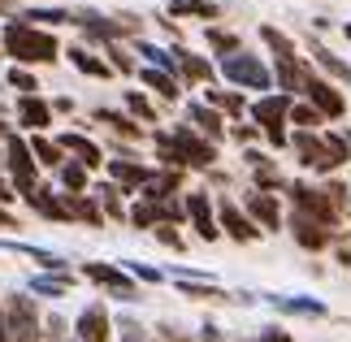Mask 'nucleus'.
Returning a JSON list of instances; mask_svg holds the SVG:
<instances>
[{
  "mask_svg": "<svg viewBox=\"0 0 351 342\" xmlns=\"http://www.w3.org/2000/svg\"><path fill=\"white\" fill-rule=\"evenodd\" d=\"M295 152H300V160L308 169L330 173V169H339L347 160V143H343V134H326V139H317L313 130H295Z\"/></svg>",
  "mask_w": 351,
  "mask_h": 342,
  "instance_id": "obj_2",
  "label": "nucleus"
},
{
  "mask_svg": "<svg viewBox=\"0 0 351 342\" xmlns=\"http://www.w3.org/2000/svg\"><path fill=\"white\" fill-rule=\"evenodd\" d=\"M26 147H31V156L39 160V165H48V169H61V147L52 143V139H44V134H35V139L26 143Z\"/></svg>",
  "mask_w": 351,
  "mask_h": 342,
  "instance_id": "obj_27",
  "label": "nucleus"
},
{
  "mask_svg": "<svg viewBox=\"0 0 351 342\" xmlns=\"http://www.w3.org/2000/svg\"><path fill=\"white\" fill-rule=\"evenodd\" d=\"M57 147H61V152H74V160H78L83 169H100V165H104V152L87 139V134H74V130H70V134H61V139H57Z\"/></svg>",
  "mask_w": 351,
  "mask_h": 342,
  "instance_id": "obj_12",
  "label": "nucleus"
},
{
  "mask_svg": "<svg viewBox=\"0 0 351 342\" xmlns=\"http://www.w3.org/2000/svg\"><path fill=\"white\" fill-rule=\"evenodd\" d=\"M26 204L39 212V217H48V221H70V212H65V204L52 195L48 186H35V191H26Z\"/></svg>",
  "mask_w": 351,
  "mask_h": 342,
  "instance_id": "obj_19",
  "label": "nucleus"
},
{
  "mask_svg": "<svg viewBox=\"0 0 351 342\" xmlns=\"http://www.w3.org/2000/svg\"><path fill=\"white\" fill-rule=\"evenodd\" d=\"M169 13L173 18H186V13H195V18H217V5H208V0H169Z\"/></svg>",
  "mask_w": 351,
  "mask_h": 342,
  "instance_id": "obj_30",
  "label": "nucleus"
},
{
  "mask_svg": "<svg viewBox=\"0 0 351 342\" xmlns=\"http://www.w3.org/2000/svg\"><path fill=\"white\" fill-rule=\"evenodd\" d=\"M78 342H109V312H104V304L83 308V317H78Z\"/></svg>",
  "mask_w": 351,
  "mask_h": 342,
  "instance_id": "obj_14",
  "label": "nucleus"
},
{
  "mask_svg": "<svg viewBox=\"0 0 351 342\" xmlns=\"http://www.w3.org/2000/svg\"><path fill=\"white\" fill-rule=\"evenodd\" d=\"M18 117H22L26 130H44L52 121V104H44L39 95H22V100H18Z\"/></svg>",
  "mask_w": 351,
  "mask_h": 342,
  "instance_id": "obj_21",
  "label": "nucleus"
},
{
  "mask_svg": "<svg viewBox=\"0 0 351 342\" xmlns=\"http://www.w3.org/2000/svg\"><path fill=\"white\" fill-rule=\"evenodd\" d=\"M83 273H87L91 282L109 286V291H113L117 299H126V304H130V299H139V291H134V282H130L121 269H113V265H100V260H91V265H83Z\"/></svg>",
  "mask_w": 351,
  "mask_h": 342,
  "instance_id": "obj_9",
  "label": "nucleus"
},
{
  "mask_svg": "<svg viewBox=\"0 0 351 342\" xmlns=\"http://www.w3.org/2000/svg\"><path fill=\"white\" fill-rule=\"evenodd\" d=\"M221 74L230 78L234 87H256L265 91L269 83H274V74L265 70L261 57H252V52H234V57H221Z\"/></svg>",
  "mask_w": 351,
  "mask_h": 342,
  "instance_id": "obj_4",
  "label": "nucleus"
},
{
  "mask_svg": "<svg viewBox=\"0 0 351 342\" xmlns=\"http://www.w3.org/2000/svg\"><path fill=\"white\" fill-rule=\"evenodd\" d=\"M0 342H9V330H5V312H0Z\"/></svg>",
  "mask_w": 351,
  "mask_h": 342,
  "instance_id": "obj_54",
  "label": "nucleus"
},
{
  "mask_svg": "<svg viewBox=\"0 0 351 342\" xmlns=\"http://www.w3.org/2000/svg\"><path fill=\"white\" fill-rule=\"evenodd\" d=\"M278 83L287 87V91H304V87H308L304 65H300V61H278Z\"/></svg>",
  "mask_w": 351,
  "mask_h": 342,
  "instance_id": "obj_29",
  "label": "nucleus"
},
{
  "mask_svg": "<svg viewBox=\"0 0 351 342\" xmlns=\"http://www.w3.org/2000/svg\"><path fill=\"white\" fill-rule=\"evenodd\" d=\"M0 9H5V0H0Z\"/></svg>",
  "mask_w": 351,
  "mask_h": 342,
  "instance_id": "obj_58",
  "label": "nucleus"
},
{
  "mask_svg": "<svg viewBox=\"0 0 351 342\" xmlns=\"http://www.w3.org/2000/svg\"><path fill=\"white\" fill-rule=\"evenodd\" d=\"M182 186V173L178 169H160V173H152L143 182V199L147 204H169V195Z\"/></svg>",
  "mask_w": 351,
  "mask_h": 342,
  "instance_id": "obj_17",
  "label": "nucleus"
},
{
  "mask_svg": "<svg viewBox=\"0 0 351 342\" xmlns=\"http://www.w3.org/2000/svg\"><path fill=\"white\" fill-rule=\"evenodd\" d=\"M186 117H191V130H204V134H208V143L226 134L221 113H217V108H208V104H191V108H186Z\"/></svg>",
  "mask_w": 351,
  "mask_h": 342,
  "instance_id": "obj_20",
  "label": "nucleus"
},
{
  "mask_svg": "<svg viewBox=\"0 0 351 342\" xmlns=\"http://www.w3.org/2000/svg\"><path fill=\"white\" fill-rule=\"evenodd\" d=\"M169 139H173V147L182 152L186 165H195V169H213V160H217V147H213L208 139H199L191 126H173Z\"/></svg>",
  "mask_w": 351,
  "mask_h": 342,
  "instance_id": "obj_7",
  "label": "nucleus"
},
{
  "mask_svg": "<svg viewBox=\"0 0 351 342\" xmlns=\"http://www.w3.org/2000/svg\"><path fill=\"white\" fill-rule=\"evenodd\" d=\"M291 121H295L300 130H317V126H321L326 117H321L313 104H291Z\"/></svg>",
  "mask_w": 351,
  "mask_h": 342,
  "instance_id": "obj_37",
  "label": "nucleus"
},
{
  "mask_svg": "<svg viewBox=\"0 0 351 342\" xmlns=\"http://www.w3.org/2000/svg\"><path fill=\"white\" fill-rule=\"evenodd\" d=\"M252 117L261 121L265 134L282 147V143H287V130H282V121L291 117V95H265V100H256V104H252Z\"/></svg>",
  "mask_w": 351,
  "mask_h": 342,
  "instance_id": "obj_6",
  "label": "nucleus"
},
{
  "mask_svg": "<svg viewBox=\"0 0 351 342\" xmlns=\"http://www.w3.org/2000/svg\"><path fill=\"white\" fill-rule=\"evenodd\" d=\"M186 217H191V225H195V234L199 239H217L221 230H217V217H213V208H208V195L204 191H191V195H186Z\"/></svg>",
  "mask_w": 351,
  "mask_h": 342,
  "instance_id": "obj_11",
  "label": "nucleus"
},
{
  "mask_svg": "<svg viewBox=\"0 0 351 342\" xmlns=\"http://www.w3.org/2000/svg\"><path fill=\"white\" fill-rule=\"evenodd\" d=\"M308 100H313V108L321 117H343L347 113V100H343V91L339 87H330V83H321V78H308Z\"/></svg>",
  "mask_w": 351,
  "mask_h": 342,
  "instance_id": "obj_10",
  "label": "nucleus"
},
{
  "mask_svg": "<svg viewBox=\"0 0 351 342\" xmlns=\"http://www.w3.org/2000/svg\"><path fill=\"white\" fill-rule=\"evenodd\" d=\"M13 225H18V221H13V217H9L5 208H0V230H13Z\"/></svg>",
  "mask_w": 351,
  "mask_h": 342,
  "instance_id": "obj_51",
  "label": "nucleus"
},
{
  "mask_svg": "<svg viewBox=\"0 0 351 342\" xmlns=\"http://www.w3.org/2000/svg\"><path fill=\"white\" fill-rule=\"evenodd\" d=\"M130 269H134V278H139V282H160V273L147 269V265H130Z\"/></svg>",
  "mask_w": 351,
  "mask_h": 342,
  "instance_id": "obj_48",
  "label": "nucleus"
},
{
  "mask_svg": "<svg viewBox=\"0 0 351 342\" xmlns=\"http://www.w3.org/2000/svg\"><path fill=\"white\" fill-rule=\"evenodd\" d=\"M291 230H295V243H300V247H308V252H321V247L330 243V230L321 225V221H313V217H304V212L291 217Z\"/></svg>",
  "mask_w": 351,
  "mask_h": 342,
  "instance_id": "obj_15",
  "label": "nucleus"
},
{
  "mask_svg": "<svg viewBox=\"0 0 351 342\" xmlns=\"http://www.w3.org/2000/svg\"><path fill=\"white\" fill-rule=\"evenodd\" d=\"M261 342H295V338H291L287 330H265V334H261Z\"/></svg>",
  "mask_w": 351,
  "mask_h": 342,
  "instance_id": "obj_49",
  "label": "nucleus"
},
{
  "mask_svg": "<svg viewBox=\"0 0 351 342\" xmlns=\"http://www.w3.org/2000/svg\"><path fill=\"white\" fill-rule=\"evenodd\" d=\"M347 39H351V22H347Z\"/></svg>",
  "mask_w": 351,
  "mask_h": 342,
  "instance_id": "obj_57",
  "label": "nucleus"
},
{
  "mask_svg": "<svg viewBox=\"0 0 351 342\" xmlns=\"http://www.w3.org/2000/svg\"><path fill=\"white\" fill-rule=\"evenodd\" d=\"M217 221L226 225V234L239 239V243H252L256 234H261V225H252V221H247V217H243V212L234 208L230 199H221V204H217Z\"/></svg>",
  "mask_w": 351,
  "mask_h": 342,
  "instance_id": "obj_13",
  "label": "nucleus"
},
{
  "mask_svg": "<svg viewBox=\"0 0 351 342\" xmlns=\"http://www.w3.org/2000/svg\"><path fill=\"white\" fill-rule=\"evenodd\" d=\"M109 178H113V186L130 191V186H143L147 178H152V169L134 165V160H113V165H109Z\"/></svg>",
  "mask_w": 351,
  "mask_h": 342,
  "instance_id": "obj_22",
  "label": "nucleus"
},
{
  "mask_svg": "<svg viewBox=\"0 0 351 342\" xmlns=\"http://www.w3.org/2000/svg\"><path fill=\"white\" fill-rule=\"evenodd\" d=\"M139 52H143L147 61H152V70H160V74H169L173 65H178V61H173V52H165V48H156V44H139Z\"/></svg>",
  "mask_w": 351,
  "mask_h": 342,
  "instance_id": "obj_38",
  "label": "nucleus"
},
{
  "mask_svg": "<svg viewBox=\"0 0 351 342\" xmlns=\"http://www.w3.org/2000/svg\"><path fill=\"white\" fill-rule=\"evenodd\" d=\"M22 18H31V26H35V22L57 26V22H70V13H65V9H31V13H22Z\"/></svg>",
  "mask_w": 351,
  "mask_h": 342,
  "instance_id": "obj_41",
  "label": "nucleus"
},
{
  "mask_svg": "<svg viewBox=\"0 0 351 342\" xmlns=\"http://www.w3.org/2000/svg\"><path fill=\"white\" fill-rule=\"evenodd\" d=\"M143 83L152 87V91H160L165 100H178V83H173V74H160V70L147 65V70H143Z\"/></svg>",
  "mask_w": 351,
  "mask_h": 342,
  "instance_id": "obj_34",
  "label": "nucleus"
},
{
  "mask_svg": "<svg viewBox=\"0 0 351 342\" xmlns=\"http://www.w3.org/2000/svg\"><path fill=\"white\" fill-rule=\"evenodd\" d=\"M313 57H317L321 65H326V70H330V74H339V78H351V70H347V65H343V61H334V57H330V52H326V48H313Z\"/></svg>",
  "mask_w": 351,
  "mask_h": 342,
  "instance_id": "obj_44",
  "label": "nucleus"
},
{
  "mask_svg": "<svg viewBox=\"0 0 351 342\" xmlns=\"http://www.w3.org/2000/svg\"><path fill=\"white\" fill-rule=\"evenodd\" d=\"M130 221L143 225V230H147V225H169V221H182V208H178V204H147V199H143L139 208L130 212Z\"/></svg>",
  "mask_w": 351,
  "mask_h": 342,
  "instance_id": "obj_16",
  "label": "nucleus"
},
{
  "mask_svg": "<svg viewBox=\"0 0 351 342\" xmlns=\"http://www.w3.org/2000/svg\"><path fill=\"white\" fill-rule=\"evenodd\" d=\"M96 195H100V212H104V217H113V221H121V217H126V208H121V199H117V186H113V182H100V186H96Z\"/></svg>",
  "mask_w": 351,
  "mask_h": 342,
  "instance_id": "obj_32",
  "label": "nucleus"
},
{
  "mask_svg": "<svg viewBox=\"0 0 351 342\" xmlns=\"http://www.w3.org/2000/svg\"><path fill=\"white\" fill-rule=\"evenodd\" d=\"M5 330H9V342H39V312L26 295H9L5 299Z\"/></svg>",
  "mask_w": 351,
  "mask_h": 342,
  "instance_id": "obj_3",
  "label": "nucleus"
},
{
  "mask_svg": "<svg viewBox=\"0 0 351 342\" xmlns=\"http://www.w3.org/2000/svg\"><path fill=\"white\" fill-rule=\"evenodd\" d=\"M5 160H9V173H13V186L22 191H35L39 182H35V156H31V147H26L18 134H9V152H5Z\"/></svg>",
  "mask_w": 351,
  "mask_h": 342,
  "instance_id": "obj_8",
  "label": "nucleus"
},
{
  "mask_svg": "<svg viewBox=\"0 0 351 342\" xmlns=\"http://www.w3.org/2000/svg\"><path fill=\"white\" fill-rule=\"evenodd\" d=\"M173 61H178V70H182V78H191V83H208L213 78V65L204 61V57H195V52H173Z\"/></svg>",
  "mask_w": 351,
  "mask_h": 342,
  "instance_id": "obj_24",
  "label": "nucleus"
},
{
  "mask_svg": "<svg viewBox=\"0 0 351 342\" xmlns=\"http://www.w3.org/2000/svg\"><path fill=\"white\" fill-rule=\"evenodd\" d=\"M0 48H5L9 52V57L13 61H39V65H44V61H57V39H52L48 31H35V26L31 22H9L5 26V31H0Z\"/></svg>",
  "mask_w": 351,
  "mask_h": 342,
  "instance_id": "obj_1",
  "label": "nucleus"
},
{
  "mask_svg": "<svg viewBox=\"0 0 351 342\" xmlns=\"http://www.w3.org/2000/svg\"><path fill=\"white\" fill-rule=\"evenodd\" d=\"M261 39H265V44L278 52V61H300V57H295V44H291V39L278 31V26H261Z\"/></svg>",
  "mask_w": 351,
  "mask_h": 342,
  "instance_id": "obj_28",
  "label": "nucleus"
},
{
  "mask_svg": "<svg viewBox=\"0 0 351 342\" xmlns=\"http://www.w3.org/2000/svg\"><path fill=\"white\" fill-rule=\"evenodd\" d=\"M343 143H347V160H351V134H343Z\"/></svg>",
  "mask_w": 351,
  "mask_h": 342,
  "instance_id": "obj_55",
  "label": "nucleus"
},
{
  "mask_svg": "<svg viewBox=\"0 0 351 342\" xmlns=\"http://www.w3.org/2000/svg\"><path fill=\"white\" fill-rule=\"evenodd\" d=\"M182 295H191V299H226V291H217V286H199V282H182Z\"/></svg>",
  "mask_w": 351,
  "mask_h": 342,
  "instance_id": "obj_43",
  "label": "nucleus"
},
{
  "mask_svg": "<svg viewBox=\"0 0 351 342\" xmlns=\"http://www.w3.org/2000/svg\"><path fill=\"white\" fill-rule=\"evenodd\" d=\"M291 199H295V212H304V217H313V221H321L334 234V225H339V208L326 199V191H313V186H304V182H291Z\"/></svg>",
  "mask_w": 351,
  "mask_h": 342,
  "instance_id": "obj_5",
  "label": "nucleus"
},
{
  "mask_svg": "<svg viewBox=\"0 0 351 342\" xmlns=\"http://www.w3.org/2000/svg\"><path fill=\"white\" fill-rule=\"evenodd\" d=\"M44 334H48V338H61V334H65V321H61V317H52Z\"/></svg>",
  "mask_w": 351,
  "mask_h": 342,
  "instance_id": "obj_50",
  "label": "nucleus"
},
{
  "mask_svg": "<svg viewBox=\"0 0 351 342\" xmlns=\"http://www.w3.org/2000/svg\"><path fill=\"white\" fill-rule=\"evenodd\" d=\"M156 239L165 243V247H173V252H182V234H178V230H169V225H156Z\"/></svg>",
  "mask_w": 351,
  "mask_h": 342,
  "instance_id": "obj_45",
  "label": "nucleus"
},
{
  "mask_svg": "<svg viewBox=\"0 0 351 342\" xmlns=\"http://www.w3.org/2000/svg\"><path fill=\"white\" fill-rule=\"evenodd\" d=\"M9 199H13V191H9L5 182H0V204H9Z\"/></svg>",
  "mask_w": 351,
  "mask_h": 342,
  "instance_id": "obj_53",
  "label": "nucleus"
},
{
  "mask_svg": "<svg viewBox=\"0 0 351 342\" xmlns=\"http://www.w3.org/2000/svg\"><path fill=\"white\" fill-rule=\"evenodd\" d=\"M9 87H18L22 95H35V87H39V83H35V74H31V70L13 65V70H9Z\"/></svg>",
  "mask_w": 351,
  "mask_h": 342,
  "instance_id": "obj_40",
  "label": "nucleus"
},
{
  "mask_svg": "<svg viewBox=\"0 0 351 342\" xmlns=\"http://www.w3.org/2000/svg\"><path fill=\"white\" fill-rule=\"evenodd\" d=\"M247 212H252V217H256V221H261L265 230H278V225H282L278 199L269 195V191H252V195H247Z\"/></svg>",
  "mask_w": 351,
  "mask_h": 342,
  "instance_id": "obj_18",
  "label": "nucleus"
},
{
  "mask_svg": "<svg viewBox=\"0 0 351 342\" xmlns=\"http://www.w3.org/2000/svg\"><path fill=\"white\" fill-rule=\"evenodd\" d=\"M165 342H186V338H182V334H173L169 325H165Z\"/></svg>",
  "mask_w": 351,
  "mask_h": 342,
  "instance_id": "obj_52",
  "label": "nucleus"
},
{
  "mask_svg": "<svg viewBox=\"0 0 351 342\" xmlns=\"http://www.w3.org/2000/svg\"><path fill=\"white\" fill-rule=\"evenodd\" d=\"M31 286H35V295H52V299H57V295L70 291V278H65V273H57V278H35Z\"/></svg>",
  "mask_w": 351,
  "mask_h": 342,
  "instance_id": "obj_39",
  "label": "nucleus"
},
{
  "mask_svg": "<svg viewBox=\"0 0 351 342\" xmlns=\"http://www.w3.org/2000/svg\"><path fill=\"white\" fill-rule=\"evenodd\" d=\"M208 44L221 52V57H234L239 52V35L234 31H221V26H208Z\"/></svg>",
  "mask_w": 351,
  "mask_h": 342,
  "instance_id": "obj_36",
  "label": "nucleus"
},
{
  "mask_svg": "<svg viewBox=\"0 0 351 342\" xmlns=\"http://www.w3.org/2000/svg\"><path fill=\"white\" fill-rule=\"evenodd\" d=\"M269 304L282 308V312H304V317H321V312H326L317 299H282V295H269Z\"/></svg>",
  "mask_w": 351,
  "mask_h": 342,
  "instance_id": "obj_31",
  "label": "nucleus"
},
{
  "mask_svg": "<svg viewBox=\"0 0 351 342\" xmlns=\"http://www.w3.org/2000/svg\"><path fill=\"white\" fill-rule=\"evenodd\" d=\"M208 108H221V113H243V95H239V91L213 87V91H208Z\"/></svg>",
  "mask_w": 351,
  "mask_h": 342,
  "instance_id": "obj_35",
  "label": "nucleus"
},
{
  "mask_svg": "<svg viewBox=\"0 0 351 342\" xmlns=\"http://www.w3.org/2000/svg\"><path fill=\"white\" fill-rule=\"evenodd\" d=\"M121 342H152V338H147L134 321H126V325H121Z\"/></svg>",
  "mask_w": 351,
  "mask_h": 342,
  "instance_id": "obj_46",
  "label": "nucleus"
},
{
  "mask_svg": "<svg viewBox=\"0 0 351 342\" xmlns=\"http://www.w3.org/2000/svg\"><path fill=\"white\" fill-rule=\"evenodd\" d=\"M65 212L78 217V221H87V225H104V212H100V204L96 199H87V195H65Z\"/></svg>",
  "mask_w": 351,
  "mask_h": 342,
  "instance_id": "obj_23",
  "label": "nucleus"
},
{
  "mask_svg": "<svg viewBox=\"0 0 351 342\" xmlns=\"http://www.w3.org/2000/svg\"><path fill=\"white\" fill-rule=\"evenodd\" d=\"M126 108H130L134 117H143V121H156V108L147 104V100H143L139 91H130V95H126Z\"/></svg>",
  "mask_w": 351,
  "mask_h": 342,
  "instance_id": "obj_42",
  "label": "nucleus"
},
{
  "mask_svg": "<svg viewBox=\"0 0 351 342\" xmlns=\"http://www.w3.org/2000/svg\"><path fill=\"white\" fill-rule=\"evenodd\" d=\"M0 139H5V121H0Z\"/></svg>",
  "mask_w": 351,
  "mask_h": 342,
  "instance_id": "obj_56",
  "label": "nucleus"
},
{
  "mask_svg": "<svg viewBox=\"0 0 351 342\" xmlns=\"http://www.w3.org/2000/svg\"><path fill=\"white\" fill-rule=\"evenodd\" d=\"M61 182H65V195H83L87 191V169L70 160V165H61Z\"/></svg>",
  "mask_w": 351,
  "mask_h": 342,
  "instance_id": "obj_33",
  "label": "nucleus"
},
{
  "mask_svg": "<svg viewBox=\"0 0 351 342\" xmlns=\"http://www.w3.org/2000/svg\"><path fill=\"white\" fill-rule=\"evenodd\" d=\"M70 61H74L83 74H91V78H109V74H113V65L100 61V57H91L87 48H70Z\"/></svg>",
  "mask_w": 351,
  "mask_h": 342,
  "instance_id": "obj_25",
  "label": "nucleus"
},
{
  "mask_svg": "<svg viewBox=\"0 0 351 342\" xmlns=\"http://www.w3.org/2000/svg\"><path fill=\"white\" fill-rule=\"evenodd\" d=\"M96 121H104L109 130H117L121 139H139V121L121 117V113H113V108H96Z\"/></svg>",
  "mask_w": 351,
  "mask_h": 342,
  "instance_id": "obj_26",
  "label": "nucleus"
},
{
  "mask_svg": "<svg viewBox=\"0 0 351 342\" xmlns=\"http://www.w3.org/2000/svg\"><path fill=\"white\" fill-rule=\"evenodd\" d=\"M109 52H113V70H121V74H130V70H134V61H130L121 48H109Z\"/></svg>",
  "mask_w": 351,
  "mask_h": 342,
  "instance_id": "obj_47",
  "label": "nucleus"
}]
</instances>
